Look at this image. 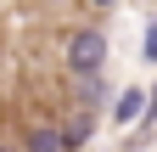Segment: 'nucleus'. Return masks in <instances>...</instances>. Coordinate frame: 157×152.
<instances>
[{
	"label": "nucleus",
	"mask_w": 157,
	"mask_h": 152,
	"mask_svg": "<svg viewBox=\"0 0 157 152\" xmlns=\"http://www.w3.org/2000/svg\"><path fill=\"white\" fill-rule=\"evenodd\" d=\"M101 62H107V40L95 28H78L67 40V68L73 73H101Z\"/></svg>",
	"instance_id": "nucleus-1"
},
{
	"label": "nucleus",
	"mask_w": 157,
	"mask_h": 152,
	"mask_svg": "<svg viewBox=\"0 0 157 152\" xmlns=\"http://www.w3.org/2000/svg\"><path fill=\"white\" fill-rule=\"evenodd\" d=\"M28 152H67V135L51 130V124H39L34 135H28Z\"/></svg>",
	"instance_id": "nucleus-2"
},
{
	"label": "nucleus",
	"mask_w": 157,
	"mask_h": 152,
	"mask_svg": "<svg viewBox=\"0 0 157 152\" xmlns=\"http://www.w3.org/2000/svg\"><path fill=\"white\" fill-rule=\"evenodd\" d=\"M112 113H118V124H129V118H140V113H146V96H140V90H124Z\"/></svg>",
	"instance_id": "nucleus-3"
},
{
	"label": "nucleus",
	"mask_w": 157,
	"mask_h": 152,
	"mask_svg": "<svg viewBox=\"0 0 157 152\" xmlns=\"http://www.w3.org/2000/svg\"><path fill=\"white\" fill-rule=\"evenodd\" d=\"M140 56H146V62H157V23H146V45H140Z\"/></svg>",
	"instance_id": "nucleus-4"
},
{
	"label": "nucleus",
	"mask_w": 157,
	"mask_h": 152,
	"mask_svg": "<svg viewBox=\"0 0 157 152\" xmlns=\"http://www.w3.org/2000/svg\"><path fill=\"white\" fill-rule=\"evenodd\" d=\"M140 118H146V130H157V85H151V102H146V113H140Z\"/></svg>",
	"instance_id": "nucleus-5"
},
{
	"label": "nucleus",
	"mask_w": 157,
	"mask_h": 152,
	"mask_svg": "<svg viewBox=\"0 0 157 152\" xmlns=\"http://www.w3.org/2000/svg\"><path fill=\"white\" fill-rule=\"evenodd\" d=\"M90 6H101V11H107V6H118V0H90Z\"/></svg>",
	"instance_id": "nucleus-6"
}]
</instances>
